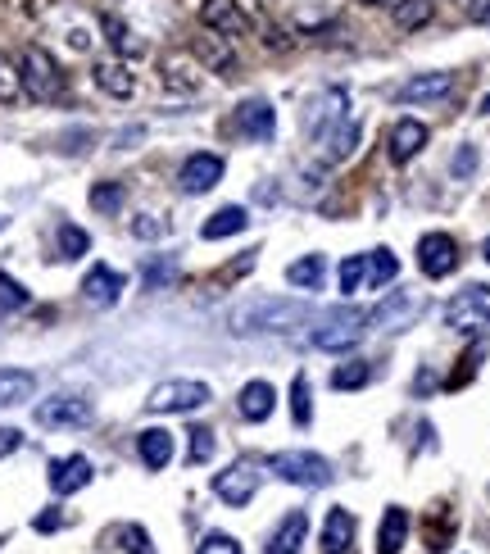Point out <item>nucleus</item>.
<instances>
[{
    "mask_svg": "<svg viewBox=\"0 0 490 554\" xmlns=\"http://www.w3.org/2000/svg\"><path fill=\"white\" fill-rule=\"evenodd\" d=\"M309 318H314V305H309V300L259 296V300H245V305L232 309V332H241V337H259V332H291V327H304Z\"/></svg>",
    "mask_w": 490,
    "mask_h": 554,
    "instance_id": "nucleus-1",
    "label": "nucleus"
},
{
    "mask_svg": "<svg viewBox=\"0 0 490 554\" xmlns=\"http://www.w3.org/2000/svg\"><path fill=\"white\" fill-rule=\"evenodd\" d=\"M19 82H23V96L41 100V105L64 96V73H59L55 55H50V50H41V46H23V55H19Z\"/></svg>",
    "mask_w": 490,
    "mask_h": 554,
    "instance_id": "nucleus-2",
    "label": "nucleus"
},
{
    "mask_svg": "<svg viewBox=\"0 0 490 554\" xmlns=\"http://www.w3.org/2000/svg\"><path fill=\"white\" fill-rule=\"evenodd\" d=\"M273 473L291 486H332V464L314 450H282L273 455Z\"/></svg>",
    "mask_w": 490,
    "mask_h": 554,
    "instance_id": "nucleus-3",
    "label": "nucleus"
},
{
    "mask_svg": "<svg viewBox=\"0 0 490 554\" xmlns=\"http://www.w3.org/2000/svg\"><path fill=\"white\" fill-rule=\"evenodd\" d=\"M422 309H427V296H418V291H386V300L368 314V323L377 332H404L422 318Z\"/></svg>",
    "mask_w": 490,
    "mask_h": 554,
    "instance_id": "nucleus-4",
    "label": "nucleus"
},
{
    "mask_svg": "<svg viewBox=\"0 0 490 554\" xmlns=\"http://www.w3.org/2000/svg\"><path fill=\"white\" fill-rule=\"evenodd\" d=\"M200 405H209L205 382H159L146 400L150 414H196Z\"/></svg>",
    "mask_w": 490,
    "mask_h": 554,
    "instance_id": "nucleus-5",
    "label": "nucleus"
},
{
    "mask_svg": "<svg viewBox=\"0 0 490 554\" xmlns=\"http://www.w3.org/2000/svg\"><path fill=\"white\" fill-rule=\"evenodd\" d=\"M363 323H368V314H354V309H350V314H332L323 327H314V337H309V341H314V350L345 355V350H354L363 341V332H368Z\"/></svg>",
    "mask_w": 490,
    "mask_h": 554,
    "instance_id": "nucleus-6",
    "label": "nucleus"
},
{
    "mask_svg": "<svg viewBox=\"0 0 490 554\" xmlns=\"http://www.w3.org/2000/svg\"><path fill=\"white\" fill-rule=\"evenodd\" d=\"M445 327H454V332H486L490 300H486V287H481V282H472L468 291H459V296L445 305Z\"/></svg>",
    "mask_w": 490,
    "mask_h": 554,
    "instance_id": "nucleus-7",
    "label": "nucleus"
},
{
    "mask_svg": "<svg viewBox=\"0 0 490 554\" xmlns=\"http://www.w3.org/2000/svg\"><path fill=\"white\" fill-rule=\"evenodd\" d=\"M255 491H259V468L250 464V459H236V464H227L223 473H214V495L232 509L250 505Z\"/></svg>",
    "mask_w": 490,
    "mask_h": 554,
    "instance_id": "nucleus-8",
    "label": "nucleus"
},
{
    "mask_svg": "<svg viewBox=\"0 0 490 554\" xmlns=\"http://www.w3.org/2000/svg\"><path fill=\"white\" fill-rule=\"evenodd\" d=\"M200 23H205L209 32H218V37L236 41V37H250V14L241 10V0H205L200 5Z\"/></svg>",
    "mask_w": 490,
    "mask_h": 554,
    "instance_id": "nucleus-9",
    "label": "nucleus"
},
{
    "mask_svg": "<svg viewBox=\"0 0 490 554\" xmlns=\"http://www.w3.org/2000/svg\"><path fill=\"white\" fill-rule=\"evenodd\" d=\"M418 268L427 277H450L459 268V246H454L450 232H427L418 241Z\"/></svg>",
    "mask_w": 490,
    "mask_h": 554,
    "instance_id": "nucleus-10",
    "label": "nucleus"
},
{
    "mask_svg": "<svg viewBox=\"0 0 490 554\" xmlns=\"http://www.w3.org/2000/svg\"><path fill=\"white\" fill-rule=\"evenodd\" d=\"M177 182H182L187 196H205V191H214L218 182H223V155H209V150L191 155L187 164H182V173H177Z\"/></svg>",
    "mask_w": 490,
    "mask_h": 554,
    "instance_id": "nucleus-11",
    "label": "nucleus"
},
{
    "mask_svg": "<svg viewBox=\"0 0 490 554\" xmlns=\"http://www.w3.org/2000/svg\"><path fill=\"white\" fill-rule=\"evenodd\" d=\"M345 109H350V91H345V87H327L323 96L309 105V132H314V137H327L336 123L350 119Z\"/></svg>",
    "mask_w": 490,
    "mask_h": 554,
    "instance_id": "nucleus-12",
    "label": "nucleus"
},
{
    "mask_svg": "<svg viewBox=\"0 0 490 554\" xmlns=\"http://www.w3.org/2000/svg\"><path fill=\"white\" fill-rule=\"evenodd\" d=\"M41 427H87L91 423V400L82 396H55L46 405H37Z\"/></svg>",
    "mask_w": 490,
    "mask_h": 554,
    "instance_id": "nucleus-13",
    "label": "nucleus"
},
{
    "mask_svg": "<svg viewBox=\"0 0 490 554\" xmlns=\"http://www.w3.org/2000/svg\"><path fill=\"white\" fill-rule=\"evenodd\" d=\"M236 128L245 141H273L277 137V109L268 100H245L236 109Z\"/></svg>",
    "mask_w": 490,
    "mask_h": 554,
    "instance_id": "nucleus-14",
    "label": "nucleus"
},
{
    "mask_svg": "<svg viewBox=\"0 0 490 554\" xmlns=\"http://www.w3.org/2000/svg\"><path fill=\"white\" fill-rule=\"evenodd\" d=\"M123 273H114L109 264H96L87 277H82V296H87V305H96V309H109V305H118V296H123Z\"/></svg>",
    "mask_w": 490,
    "mask_h": 554,
    "instance_id": "nucleus-15",
    "label": "nucleus"
},
{
    "mask_svg": "<svg viewBox=\"0 0 490 554\" xmlns=\"http://www.w3.org/2000/svg\"><path fill=\"white\" fill-rule=\"evenodd\" d=\"M454 91V73H418V78H409L395 96L404 100V105H427V100H445Z\"/></svg>",
    "mask_w": 490,
    "mask_h": 554,
    "instance_id": "nucleus-16",
    "label": "nucleus"
},
{
    "mask_svg": "<svg viewBox=\"0 0 490 554\" xmlns=\"http://www.w3.org/2000/svg\"><path fill=\"white\" fill-rule=\"evenodd\" d=\"M91 482V459L87 455H69L50 464V491L55 495H73Z\"/></svg>",
    "mask_w": 490,
    "mask_h": 554,
    "instance_id": "nucleus-17",
    "label": "nucleus"
},
{
    "mask_svg": "<svg viewBox=\"0 0 490 554\" xmlns=\"http://www.w3.org/2000/svg\"><path fill=\"white\" fill-rule=\"evenodd\" d=\"M91 78H96L100 91H109V96H118V100H128L132 91H137V78H132V69L123 60H100L96 69H91Z\"/></svg>",
    "mask_w": 490,
    "mask_h": 554,
    "instance_id": "nucleus-18",
    "label": "nucleus"
},
{
    "mask_svg": "<svg viewBox=\"0 0 490 554\" xmlns=\"http://www.w3.org/2000/svg\"><path fill=\"white\" fill-rule=\"evenodd\" d=\"M137 455L146 468H168V459H173V432H164V427H146V432H137Z\"/></svg>",
    "mask_w": 490,
    "mask_h": 554,
    "instance_id": "nucleus-19",
    "label": "nucleus"
},
{
    "mask_svg": "<svg viewBox=\"0 0 490 554\" xmlns=\"http://www.w3.org/2000/svg\"><path fill=\"white\" fill-rule=\"evenodd\" d=\"M273 405H277V391H273L268 382H250V386H241V400H236V409H241L245 423H264V418L273 414Z\"/></svg>",
    "mask_w": 490,
    "mask_h": 554,
    "instance_id": "nucleus-20",
    "label": "nucleus"
},
{
    "mask_svg": "<svg viewBox=\"0 0 490 554\" xmlns=\"http://www.w3.org/2000/svg\"><path fill=\"white\" fill-rule=\"evenodd\" d=\"M422 146H427V128H422L418 119H400L391 128V159L395 164H409Z\"/></svg>",
    "mask_w": 490,
    "mask_h": 554,
    "instance_id": "nucleus-21",
    "label": "nucleus"
},
{
    "mask_svg": "<svg viewBox=\"0 0 490 554\" xmlns=\"http://www.w3.org/2000/svg\"><path fill=\"white\" fill-rule=\"evenodd\" d=\"M404 541H409V514L400 505H391L382 527H377V554H400Z\"/></svg>",
    "mask_w": 490,
    "mask_h": 554,
    "instance_id": "nucleus-22",
    "label": "nucleus"
},
{
    "mask_svg": "<svg viewBox=\"0 0 490 554\" xmlns=\"http://www.w3.org/2000/svg\"><path fill=\"white\" fill-rule=\"evenodd\" d=\"M250 228V214H245L241 205H223L214 218H205V228H200V237L205 241H223V237H236V232Z\"/></svg>",
    "mask_w": 490,
    "mask_h": 554,
    "instance_id": "nucleus-23",
    "label": "nucleus"
},
{
    "mask_svg": "<svg viewBox=\"0 0 490 554\" xmlns=\"http://www.w3.org/2000/svg\"><path fill=\"white\" fill-rule=\"evenodd\" d=\"M318 141H323V159H327V164H341V159H350L354 146H359V123L345 119V123H336L327 137H318Z\"/></svg>",
    "mask_w": 490,
    "mask_h": 554,
    "instance_id": "nucleus-24",
    "label": "nucleus"
},
{
    "mask_svg": "<svg viewBox=\"0 0 490 554\" xmlns=\"http://www.w3.org/2000/svg\"><path fill=\"white\" fill-rule=\"evenodd\" d=\"M354 541V518L350 509H332L323 523V554H345Z\"/></svg>",
    "mask_w": 490,
    "mask_h": 554,
    "instance_id": "nucleus-25",
    "label": "nucleus"
},
{
    "mask_svg": "<svg viewBox=\"0 0 490 554\" xmlns=\"http://www.w3.org/2000/svg\"><path fill=\"white\" fill-rule=\"evenodd\" d=\"M32 391H37V377L32 373H23V368H0V409L32 400Z\"/></svg>",
    "mask_w": 490,
    "mask_h": 554,
    "instance_id": "nucleus-26",
    "label": "nucleus"
},
{
    "mask_svg": "<svg viewBox=\"0 0 490 554\" xmlns=\"http://www.w3.org/2000/svg\"><path fill=\"white\" fill-rule=\"evenodd\" d=\"M323 277H327V259L323 255H304V259H295V264L286 268V282L300 287V291H318V287H323Z\"/></svg>",
    "mask_w": 490,
    "mask_h": 554,
    "instance_id": "nucleus-27",
    "label": "nucleus"
},
{
    "mask_svg": "<svg viewBox=\"0 0 490 554\" xmlns=\"http://www.w3.org/2000/svg\"><path fill=\"white\" fill-rule=\"evenodd\" d=\"M304 532H309V518H304L300 509H295V514H286V523L277 527V536H273V545H268V554H300Z\"/></svg>",
    "mask_w": 490,
    "mask_h": 554,
    "instance_id": "nucleus-28",
    "label": "nucleus"
},
{
    "mask_svg": "<svg viewBox=\"0 0 490 554\" xmlns=\"http://www.w3.org/2000/svg\"><path fill=\"white\" fill-rule=\"evenodd\" d=\"M196 55L205 60V69L214 73H232V50H227V37H218V32L205 28V37L196 41Z\"/></svg>",
    "mask_w": 490,
    "mask_h": 554,
    "instance_id": "nucleus-29",
    "label": "nucleus"
},
{
    "mask_svg": "<svg viewBox=\"0 0 490 554\" xmlns=\"http://www.w3.org/2000/svg\"><path fill=\"white\" fill-rule=\"evenodd\" d=\"M100 28H105V37H109V46L118 50V55H141V41L132 37V28L118 14H100Z\"/></svg>",
    "mask_w": 490,
    "mask_h": 554,
    "instance_id": "nucleus-30",
    "label": "nucleus"
},
{
    "mask_svg": "<svg viewBox=\"0 0 490 554\" xmlns=\"http://www.w3.org/2000/svg\"><path fill=\"white\" fill-rule=\"evenodd\" d=\"M395 277H400V259H395L391 250H373V255H368V287L382 291Z\"/></svg>",
    "mask_w": 490,
    "mask_h": 554,
    "instance_id": "nucleus-31",
    "label": "nucleus"
},
{
    "mask_svg": "<svg viewBox=\"0 0 490 554\" xmlns=\"http://www.w3.org/2000/svg\"><path fill=\"white\" fill-rule=\"evenodd\" d=\"M59 259H82L91 250V237L78 228V223H59Z\"/></svg>",
    "mask_w": 490,
    "mask_h": 554,
    "instance_id": "nucleus-32",
    "label": "nucleus"
},
{
    "mask_svg": "<svg viewBox=\"0 0 490 554\" xmlns=\"http://www.w3.org/2000/svg\"><path fill=\"white\" fill-rule=\"evenodd\" d=\"M432 10H436L432 0H400V5H395V23H400L404 32H413L432 19Z\"/></svg>",
    "mask_w": 490,
    "mask_h": 554,
    "instance_id": "nucleus-33",
    "label": "nucleus"
},
{
    "mask_svg": "<svg viewBox=\"0 0 490 554\" xmlns=\"http://www.w3.org/2000/svg\"><path fill=\"white\" fill-rule=\"evenodd\" d=\"M291 418H295V427L314 423V409H309V377L304 373L291 377Z\"/></svg>",
    "mask_w": 490,
    "mask_h": 554,
    "instance_id": "nucleus-34",
    "label": "nucleus"
},
{
    "mask_svg": "<svg viewBox=\"0 0 490 554\" xmlns=\"http://www.w3.org/2000/svg\"><path fill=\"white\" fill-rule=\"evenodd\" d=\"M123 200H128V191L118 187V182H96V187H91V209H96V214H118Z\"/></svg>",
    "mask_w": 490,
    "mask_h": 554,
    "instance_id": "nucleus-35",
    "label": "nucleus"
},
{
    "mask_svg": "<svg viewBox=\"0 0 490 554\" xmlns=\"http://www.w3.org/2000/svg\"><path fill=\"white\" fill-rule=\"evenodd\" d=\"M368 377H373V368L354 359V364H341V368H336V373H332V386H336V391H359V386H368Z\"/></svg>",
    "mask_w": 490,
    "mask_h": 554,
    "instance_id": "nucleus-36",
    "label": "nucleus"
},
{
    "mask_svg": "<svg viewBox=\"0 0 490 554\" xmlns=\"http://www.w3.org/2000/svg\"><path fill=\"white\" fill-rule=\"evenodd\" d=\"M363 282H368V255H350L341 264V291H345V296H354Z\"/></svg>",
    "mask_w": 490,
    "mask_h": 554,
    "instance_id": "nucleus-37",
    "label": "nucleus"
},
{
    "mask_svg": "<svg viewBox=\"0 0 490 554\" xmlns=\"http://www.w3.org/2000/svg\"><path fill=\"white\" fill-rule=\"evenodd\" d=\"M191 446H187V464H209L214 459V432L209 427H191Z\"/></svg>",
    "mask_w": 490,
    "mask_h": 554,
    "instance_id": "nucleus-38",
    "label": "nucleus"
},
{
    "mask_svg": "<svg viewBox=\"0 0 490 554\" xmlns=\"http://www.w3.org/2000/svg\"><path fill=\"white\" fill-rule=\"evenodd\" d=\"M173 277H177V268L168 264V259H146V268H141V282H146V291L168 287Z\"/></svg>",
    "mask_w": 490,
    "mask_h": 554,
    "instance_id": "nucleus-39",
    "label": "nucleus"
},
{
    "mask_svg": "<svg viewBox=\"0 0 490 554\" xmlns=\"http://www.w3.org/2000/svg\"><path fill=\"white\" fill-rule=\"evenodd\" d=\"M118 541H123V550H132V554H155V545H150L146 527H137V523L123 527V532H118Z\"/></svg>",
    "mask_w": 490,
    "mask_h": 554,
    "instance_id": "nucleus-40",
    "label": "nucleus"
},
{
    "mask_svg": "<svg viewBox=\"0 0 490 554\" xmlns=\"http://www.w3.org/2000/svg\"><path fill=\"white\" fill-rule=\"evenodd\" d=\"M23 305H28V291L10 273H0V309H23Z\"/></svg>",
    "mask_w": 490,
    "mask_h": 554,
    "instance_id": "nucleus-41",
    "label": "nucleus"
},
{
    "mask_svg": "<svg viewBox=\"0 0 490 554\" xmlns=\"http://www.w3.org/2000/svg\"><path fill=\"white\" fill-rule=\"evenodd\" d=\"M196 554H241V541H236V536L214 532V536H205V541H200Z\"/></svg>",
    "mask_w": 490,
    "mask_h": 554,
    "instance_id": "nucleus-42",
    "label": "nucleus"
},
{
    "mask_svg": "<svg viewBox=\"0 0 490 554\" xmlns=\"http://www.w3.org/2000/svg\"><path fill=\"white\" fill-rule=\"evenodd\" d=\"M132 237H141V241H159V237H164V223H159L155 214H137V218H132Z\"/></svg>",
    "mask_w": 490,
    "mask_h": 554,
    "instance_id": "nucleus-43",
    "label": "nucleus"
},
{
    "mask_svg": "<svg viewBox=\"0 0 490 554\" xmlns=\"http://www.w3.org/2000/svg\"><path fill=\"white\" fill-rule=\"evenodd\" d=\"M477 173V146H459L454 155V178H472Z\"/></svg>",
    "mask_w": 490,
    "mask_h": 554,
    "instance_id": "nucleus-44",
    "label": "nucleus"
},
{
    "mask_svg": "<svg viewBox=\"0 0 490 554\" xmlns=\"http://www.w3.org/2000/svg\"><path fill=\"white\" fill-rule=\"evenodd\" d=\"M19 91H23L19 73L5 69V60H0V100H19Z\"/></svg>",
    "mask_w": 490,
    "mask_h": 554,
    "instance_id": "nucleus-45",
    "label": "nucleus"
},
{
    "mask_svg": "<svg viewBox=\"0 0 490 554\" xmlns=\"http://www.w3.org/2000/svg\"><path fill=\"white\" fill-rule=\"evenodd\" d=\"M463 5H468V19L477 28H490V0H463Z\"/></svg>",
    "mask_w": 490,
    "mask_h": 554,
    "instance_id": "nucleus-46",
    "label": "nucleus"
},
{
    "mask_svg": "<svg viewBox=\"0 0 490 554\" xmlns=\"http://www.w3.org/2000/svg\"><path fill=\"white\" fill-rule=\"evenodd\" d=\"M32 527H37V532H59V527H64V518H59L55 509H46V514L32 518Z\"/></svg>",
    "mask_w": 490,
    "mask_h": 554,
    "instance_id": "nucleus-47",
    "label": "nucleus"
},
{
    "mask_svg": "<svg viewBox=\"0 0 490 554\" xmlns=\"http://www.w3.org/2000/svg\"><path fill=\"white\" fill-rule=\"evenodd\" d=\"M23 432H14V427H0V455H10V450H19Z\"/></svg>",
    "mask_w": 490,
    "mask_h": 554,
    "instance_id": "nucleus-48",
    "label": "nucleus"
},
{
    "mask_svg": "<svg viewBox=\"0 0 490 554\" xmlns=\"http://www.w3.org/2000/svg\"><path fill=\"white\" fill-rule=\"evenodd\" d=\"M368 5H391V10H395V5H400V0H368Z\"/></svg>",
    "mask_w": 490,
    "mask_h": 554,
    "instance_id": "nucleus-49",
    "label": "nucleus"
},
{
    "mask_svg": "<svg viewBox=\"0 0 490 554\" xmlns=\"http://www.w3.org/2000/svg\"><path fill=\"white\" fill-rule=\"evenodd\" d=\"M481 114H490V96H486V100H481Z\"/></svg>",
    "mask_w": 490,
    "mask_h": 554,
    "instance_id": "nucleus-50",
    "label": "nucleus"
},
{
    "mask_svg": "<svg viewBox=\"0 0 490 554\" xmlns=\"http://www.w3.org/2000/svg\"><path fill=\"white\" fill-rule=\"evenodd\" d=\"M481 255H486V259H490V237H486V246H481Z\"/></svg>",
    "mask_w": 490,
    "mask_h": 554,
    "instance_id": "nucleus-51",
    "label": "nucleus"
}]
</instances>
